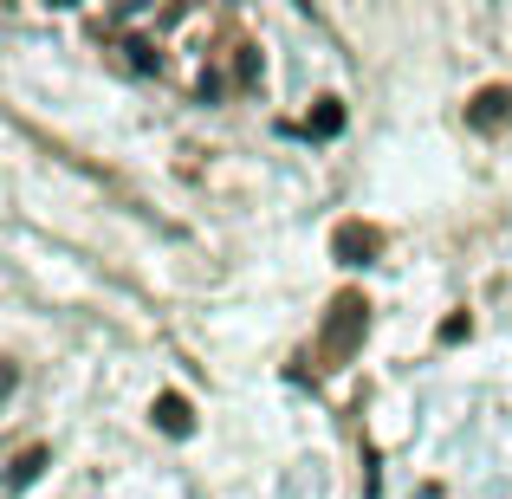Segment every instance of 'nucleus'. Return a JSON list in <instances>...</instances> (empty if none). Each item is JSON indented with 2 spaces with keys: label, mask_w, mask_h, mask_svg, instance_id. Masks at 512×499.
Here are the masks:
<instances>
[{
  "label": "nucleus",
  "mask_w": 512,
  "mask_h": 499,
  "mask_svg": "<svg viewBox=\"0 0 512 499\" xmlns=\"http://www.w3.org/2000/svg\"><path fill=\"white\" fill-rule=\"evenodd\" d=\"M156 428H163V435H175V441H182V435H195V409H188V396H175V389H169V396H156Z\"/></svg>",
  "instance_id": "20e7f679"
},
{
  "label": "nucleus",
  "mask_w": 512,
  "mask_h": 499,
  "mask_svg": "<svg viewBox=\"0 0 512 499\" xmlns=\"http://www.w3.org/2000/svg\"><path fill=\"white\" fill-rule=\"evenodd\" d=\"M467 331H474V325H467V312H454V318H448V325H441V344H461V337H467Z\"/></svg>",
  "instance_id": "0eeeda50"
},
{
  "label": "nucleus",
  "mask_w": 512,
  "mask_h": 499,
  "mask_svg": "<svg viewBox=\"0 0 512 499\" xmlns=\"http://www.w3.org/2000/svg\"><path fill=\"white\" fill-rule=\"evenodd\" d=\"M363 331H370V299H363V292H338L331 312H325V331L299 350L292 376H331V370H344V363L363 350Z\"/></svg>",
  "instance_id": "f257e3e1"
},
{
  "label": "nucleus",
  "mask_w": 512,
  "mask_h": 499,
  "mask_svg": "<svg viewBox=\"0 0 512 499\" xmlns=\"http://www.w3.org/2000/svg\"><path fill=\"white\" fill-rule=\"evenodd\" d=\"M39 467H46V448H26L20 461H13V480H7V487H13V493H20V487H33V480H39Z\"/></svg>",
  "instance_id": "423d86ee"
},
{
  "label": "nucleus",
  "mask_w": 512,
  "mask_h": 499,
  "mask_svg": "<svg viewBox=\"0 0 512 499\" xmlns=\"http://www.w3.org/2000/svg\"><path fill=\"white\" fill-rule=\"evenodd\" d=\"M344 130V104L338 98H318V111L305 117V137H338Z\"/></svg>",
  "instance_id": "39448f33"
},
{
  "label": "nucleus",
  "mask_w": 512,
  "mask_h": 499,
  "mask_svg": "<svg viewBox=\"0 0 512 499\" xmlns=\"http://www.w3.org/2000/svg\"><path fill=\"white\" fill-rule=\"evenodd\" d=\"M331 253H338V266H370L376 253H383V227L338 221V234H331Z\"/></svg>",
  "instance_id": "f03ea898"
},
{
  "label": "nucleus",
  "mask_w": 512,
  "mask_h": 499,
  "mask_svg": "<svg viewBox=\"0 0 512 499\" xmlns=\"http://www.w3.org/2000/svg\"><path fill=\"white\" fill-rule=\"evenodd\" d=\"M467 124L474 130H506L512 124V85H480L467 104Z\"/></svg>",
  "instance_id": "7ed1b4c3"
}]
</instances>
